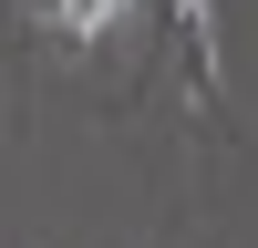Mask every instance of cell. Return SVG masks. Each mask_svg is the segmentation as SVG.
Masks as SVG:
<instances>
[{
  "label": "cell",
  "mask_w": 258,
  "mask_h": 248,
  "mask_svg": "<svg viewBox=\"0 0 258 248\" xmlns=\"http://www.w3.org/2000/svg\"><path fill=\"white\" fill-rule=\"evenodd\" d=\"M124 11H135V0H52V31H62V41H103Z\"/></svg>",
  "instance_id": "6da1fadb"
},
{
  "label": "cell",
  "mask_w": 258,
  "mask_h": 248,
  "mask_svg": "<svg viewBox=\"0 0 258 248\" xmlns=\"http://www.w3.org/2000/svg\"><path fill=\"white\" fill-rule=\"evenodd\" d=\"M176 21H186V41H197V62L217 73V0H176Z\"/></svg>",
  "instance_id": "7a4b0ae2"
}]
</instances>
